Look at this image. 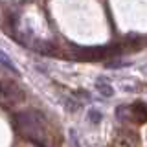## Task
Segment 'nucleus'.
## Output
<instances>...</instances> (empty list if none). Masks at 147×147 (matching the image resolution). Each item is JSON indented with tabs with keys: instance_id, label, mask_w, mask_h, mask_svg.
Instances as JSON below:
<instances>
[{
	"instance_id": "3",
	"label": "nucleus",
	"mask_w": 147,
	"mask_h": 147,
	"mask_svg": "<svg viewBox=\"0 0 147 147\" xmlns=\"http://www.w3.org/2000/svg\"><path fill=\"white\" fill-rule=\"evenodd\" d=\"M129 109H131L132 118L138 119L140 123H144L145 119H147V107H145V103H144V101H136V103H132Z\"/></svg>"
},
{
	"instance_id": "2",
	"label": "nucleus",
	"mask_w": 147,
	"mask_h": 147,
	"mask_svg": "<svg viewBox=\"0 0 147 147\" xmlns=\"http://www.w3.org/2000/svg\"><path fill=\"white\" fill-rule=\"evenodd\" d=\"M26 98L24 90L13 81H7V79H0V99L7 105H13V103H22Z\"/></svg>"
},
{
	"instance_id": "5",
	"label": "nucleus",
	"mask_w": 147,
	"mask_h": 147,
	"mask_svg": "<svg viewBox=\"0 0 147 147\" xmlns=\"http://www.w3.org/2000/svg\"><path fill=\"white\" fill-rule=\"evenodd\" d=\"M0 64H2V66H6L7 70L15 72L17 76H18V68L15 66V64H13V61H11V57H9V55H7L6 52H2V50H0Z\"/></svg>"
},
{
	"instance_id": "6",
	"label": "nucleus",
	"mask_w": 147,
	"mask_h": 147,
	"mask_svg": "<svg viewBox=\"0 0 147 147\" xmlns=\"http://www.w3.org/2000/svg\"><path fill=\"white\" fill-rule=\"evenodd\" d=\"M116 116L119 119H132V114H131V109L129 107H118L116 109Z\"/></svg>"
},
{
	"instance_id": "1",
	"label": "nucleus",
	"mask_w": 147,
	"mask_h": 147,
	"mask_svg": "<svg viewBox=\"0 0 147 147\" xmlns=\"http://www.w3.org/2000/svg\"><path fill=\"white\" fill-rule=\"evenodd\" d=\"M15 125L22 136L35 145H46L44 116L37 110H22L15 114Z\"/></svg>"
},
{
	"instance_id": "8",
	"label": "nucleus",
	"mask_w": 147,
	"mask_h": 147,
	"mask_svg": "<svg viewBox=\"0 0 147 147\" xmlns=\"http://www.w3.org/2000/svg\"><path fill=\"white\" fill-rule=\"evenodd\" d=\"M88 119L92 123H99V119H101V114L98 112V110H90L88 112Z\"/></svg>"
},
{
	"instance_id": "4",
	"label": "nucleus",
	"mask_w": 147,
	"mask_h": 147,
	"mask_svg": "<svg viewBox=\"0 0 147 147\" xmlns=\"http://www.w3.org/2000/svg\"><path fill=\"white\" fill-rule=\"evenodd\" d=\"M96 88L99 90V94L101 96H105V98H112L114 96V88H112V85H110L109 81H105L103 77H99L98 81H96Z\"/></svg>"
},
{
	"instance_id": "7",
	"label": "nucleus",
	"mask_w": 147,
	"mask_h": 147,
	"mask_svg": "<svg viewBox=\"0 0 147 147\" xmlns=\"http://www.w3.org/2000/svg\"><path fill=\"white\" fill-rule=\"evenodd\" d=\"M66 109L70 110V112H76V110L81 109V103L77 99H66Z\"/></svg>"
}]
</instances>
